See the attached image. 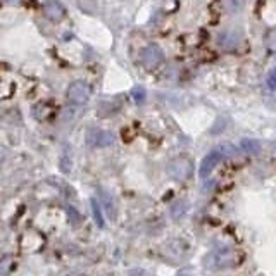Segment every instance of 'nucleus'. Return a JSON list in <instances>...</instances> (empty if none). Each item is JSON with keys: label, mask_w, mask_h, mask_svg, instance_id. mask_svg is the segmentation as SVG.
I'll use <instances>...</instances> for the list:
<instances>
[{"label": "nucleus", "mask_w": 276, "mask_h": 276, "mask_svg": "<svg viewBox=\"0 0 276 276\" xmlns=\"http://www.w3.org/2000/svg\"><path fill=\"white\" fill-rule=\"evenodd\" d=\"M43 14L47 19L54 21V23H59L66 17V9L59 0H48L43 5Z\"/></svg>", "instance_id": "obj_6"}, {"label": "nucleus", "mask_w": 276, "mask_h": 276, "mask_svg": "<svg viewBox=\"0 0 276 276\" xmlns=\"http://www.w3.org/2000/svg\"><path fill=\"white\" fill-rule=\"evenodd\" d=\"M131 95H133L135 102L142 104L143 100H145V97H147V92H145V88H143V86H135L133 92H131Z\"/></svg>", "instance_id": "obj_10"}, {"label": "nucleus", "mask_w": 276, "mask_h": 276, "mask_svg": "<svg viewBox=\"0 0 276 276\" xmlns=\"http://www.w3.org/2000/svg\"><path fill=\"white\" fill-rule=\"evenodd\" d=\"M226 7L230 12H237L243 7V0H226Z\"/></svg>", "instance_id": "obj_11"}, {"label": "nucleus", "mask_w": 276, "mask_h": 276, "mask_svg": "<svg viewBox=\"0 0 276 276\" xmlns=\"http://www.w3.org/2000/svg\"><path fill=\"white\" fill-rule=\"evenodd\" d=\"M66 97L69 102L76 104V106H86L90 100V88L86 83L83 81H75L68 86L66 90Z\"/></svg>", "instance_id": "obj_2"}, {"label": "nucleus", "mask_w": 276, "mask_h": 276, "mask_svg": "<svg viewBox=\"0 0 276 276\" xmlns=\"http://www.w3.org/2000/svg\"><path fill=\"white\" fill-rule=\"evenodd\" d=\"M240 41H242V33H240L238 30H235V28L225 30L223 33H219V37H218V45L223 50H233V48L238 47Z\"/></svg>", "instance_id": "obj_5"}, {"label": "nucleus", "mask_w": 276, "mask_h": 276, "mask_svg": "<svg viewBox=\"0 0 276 276\" xmlns=\"http://www.w3.org/2000/svg\"><path fill=\"white\" fill-rule=\"evenodd\" d=\"M3 157H5V152H3V149H0V160H3Z\"/></svg>", "instance_id": "obj_13"}, {"label": "nucleus", "mask_w": 276, "mask_h": 276, "mask_svg": "<svg viewBox=\"0 0 276 276\" xmlns=\"http://www.w3.org/2000/svg\"><path fill=\"white\" fill-rule=\"evenodd\" d=\"M192 173H194V162L188 157H178L167 164V174L176 181L190 180Z\"/></svg>", "instance_id": "obj_1"}, {"label": "nucleus", "mask_w": 276, "mask_h": 276, "mask_svg": "<svg viewBox=\"0 0 276 276\" xmlns=\"http://www.w3.org/2000/svg\"><path fill=\"white\" fill-rule=\"evenodd\" d=\"M240 149L245 154H259L261 152V142L256 138H243L240 142Z\"/></svg>", "instance_id": "obj_8"}, {"label": "nucleus", "mask_w": 276, "mask_h": 276, "mask_svg": "<svg viewBox=\"0 0 276 276\" xmlns=\"http://www.w3.org/2000/svg\"><path fill=\"white\" fill-rule=\"evenodd\" d=\"M92 211H93V218H95V223L99 225V228H104V216H102V209H100V204L92 198Z\"/></svg>", "instance_id": "obj_9"}, {"label": "nucleus", "mask_w": 276, "mask_h": 276, "mask_svg": "<svg viewBox=\"0 0 276 276\" xmlns=\"http://www.w3.org/2000/svg\"><path fill=\"white\" fill-rule=\"evenodd\" d=\"M225 159V149H214L211 150V152L207 154V156L202 159V164H200V169H198V174H200V178H207L209 174H211V171L214 169L216 166H218L221 160Z\"/></svg>", "instance_id": "obj_4"}, {"label": "nucleus", "mask_w": 276, "mask_h": 276, "mask_svg": "<svg viewBox=\"0 0 276 276\" xmlns=\"http://www.w3.org/2000/svg\"><path fill=\"white\" fill-rule=\"evenodd\" d=\"M275 83H276V73H275V69L273 71H270V75H268V88L271 90V92H273L275 90Z\"/></svg>", "instance_id": "obj_12"}, {"label": "nucleus", "mask_w": 276, "mask_h": 276, "mask_svg": "<svg viewBox=\"0 0 276 276\" xmlns=\"http://www.w3.org/2000/svg\"><path fill=\"white\" fill-rule=\"evenodd\" d=\"M164 61V52L159 45H149L142 52V66L149 71L159 68Z\"/></svg>", "instance_id": "obj_3"}, {"label": "nucleus", "mask_w": 276, "mask_h": 276, "mask_svg": "<svg viewBox=\"0 0 276 276\" xmlns=\"http://www.w3.org/2000/svg\"><path fill=\"white\" fill-rule=\"evenodd\" d=\"M114 142V135L106 130H90L88 131V143L92 147H109Z\"/></svg>", "instance_id": "obj_7"}]
</instances>
